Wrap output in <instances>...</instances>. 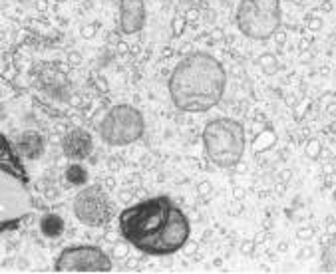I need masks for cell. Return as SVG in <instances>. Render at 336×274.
I'll return each mask as SVG.
<instances>
[{"mask_svg":"<svg viewBox=\"0 0 336 274\" xmlns=\"http://www.w3.org/2000/svg\"><path fill=\"white\" fill-rule=\"evenodd\" d=\"M40 231L44 237H50V239H58L64 233V218L56 213H46L40 218Z\"/></svg>","mask_w":336,"mask_h":274,"instance_id":"12","label":"cell"},{"mask_svg":"<svg viewBox=\"0 0 336 274\" xmlns=\"http://www.w3.org/2000/svg\"><path fill=\"white\" fill-rule=\"evenodd\" d=\"M227 88L223 64L207 52L185 56L171 72L167 90L177 109L185 114H205L213 109Z\"/></svg>","mask_w":336,"mask_h":274,"instance_id":"2","label":"cell"},{"mask_svg":"<svg viewBox=\"0 0 336 274\" xmlns=\"http://www.w3.org/2000/svg\"><path fill=\"white\" fill-rule=\"evenodd\" d=\"M14 147L26 159H40L44 153V139L38 131H22L16 137Z\"/></svg>","mask_w":336,"mask_h":274,"instance_id":"11","label":"cell"},{"mask_svg":"<svg viewBox=\"0 0 336 274\" xmlns=\"http://www.w3.org/2000/svg\"><path fill=\"white\" fill-rule=\"evenodd\" d=\"M280 0H241L235 14L237 28L251 40H269L280 26Z\"/></svg>","mask_w":336,"mask_h":274,"instance_id":"5","label":"cell"},{"mask_svg":"<svg viewBox=\"0 0 336 274\" xmlns=\"http://www.w3.org/2000/svg\"><path fill=\"white\" fill-rule=\"evenodd\" d=\"M189 233V218L167 197L146 199L120 214V235L146 254H173L187 244Z\"/></svg>","mask_w":336,"mask_h":274,"instance_id":"1","label":"cell"},{"mask_svg":"<svg viewBox=\"0 0 336 274\" xmlns=\"http://www.w3.org/2000/svg\"><path fill=\"white\" fill-rule=\"evenodd\" d=\"M201 137L209 161L221 169H233L245 153V127L237 120H211Z\"/></svg>","mask_w":336,"mask_h":274,"instance_id":"4","label":"cell"},{"mask_svg":"<svg viewBox=\"0 0 336 274\" xmlns=\"http://www.w3.org/2000/svg\"><path fill=\"white\" fill-rule=\"evenodd\" d=\"M143 131H146V120L139 109L129 103L114 105L100 123V137L114 147H123L141 139Z\"/></svg>","mask_w":336,"mask_h":274,"instance_id":"6","label":"cell"},{"mask_svg":"<svg viewBox=\"0 0 336 274\" xmlns=\"http://www.w3.org/2000/svg\"><path fill=\"white\" fill-rule=\"evenodd\" d=\"M181 24H183V20H181V18H177V20H175V36H179V34H181Z\"/></svg>","mask_w":336,"mask_h":274,"instance_id":"15","label":"cell"},{"mask_svg":"<svg viewBox=\"0 0 336 274\" xmlns=\"http://www.w3.org/2000/svg\"><path fill=\"white\" fill-rule=\"evenodd\" d=\"M72 62L74 64H80V56H78V54H74V56H72Z\"/></svg>","mask_w":336,"mask_h":274,"instance_id":"17","label":"cell"},{"mask_svg":"<svg viewBox=\"0 0 336 274\" xmlns=\"http://www.w3.org/2000/svg\"><path fill=\"white\" fill-rule=\"evenodd\" d=\"M74 214L76 218L92 229L106 227L114 218V203L110 201L106 189L102 185L84 187L74 197Z\"/></svg>","mask_w":336,"mask_h":274,"instance_id":"7","label":"cell"},{"mask_svg":"<svg viewBox=\"0 0 336 274\" xmlns=\"http://www.w3.org/2000/svg\"><path fill=\"white\" fill-rule=\"evenodd\" d=\"M30 177L14 143L0 133V235L20 227L32 214Z\"/></svg>","mask_w":336,"mask_h":274,"instance_id":"3","label":"cell"},{"mask_svg":"<svg viewBox=\"0 0 336 274\" xmlns=\"http://www.w3.org/2000/svg\"><path fill=\"white\" fill-rule=\"evenodd\" d=\"M36 6H38V10H46L48 2H46V0H38V2H36Z\"/></svg>","mask_w":336,"mask_h":274,"instance_id":"16","label":"cell"},{"mask_svg":"<svg viewBox=\"0 0 336 274\" xmlns=\"http://www.w3.org/2000/svg\"><path fill=\"white\" fill-rule=\"evenodd\" d=\"M120 2V30L127 36L137 34L146 24V2L143 0H118Z\"/></svg>","mask_w":336,"mask_h":274,"instance_id":"9","label":"cell"},{"mask_svg":"<svg viewBox=\"0 0 336 274\" xmlns=\"http://www.w3.org/2000/svg\"><path fill=\"white\" fill-rule=\"evenodd\" d=\"M112 256L93 244H78L64 248L54 264L56 272H110Z\"/></svg>","mask_w":336,"mask_h":274,"instance_id":"8","label":"cell"},{"mask_svg":"<svg viewBox=\"0 0 336 274\" xmlns=\"http://www.w3.org/2000/svg\"><path fill=\"white\" fill-rule=\"evenodd\" d=\"M64 177H66L68 185H84V183H88V171L82 165H78V163H74V165H70L66 169Z\"/></svg>","mask_w":336,"mask_h":274,"instance_id":"13","label":"cell"},{"mask_svg":"<svg viewBox=\"0 0 336 274\" xmlns=\"http://www.w3.org/2000/svg\"><path fill=\"white\" fill-rule=\"evenodd\" d=\"M93 34H95V26H93V24H90V26H88V24H86V26H82V36H84V38H92Z\"/></svg>","mask_w":336,"mask_h":274,"instance_id":"14","label":"cell"},{"mask_svg":"<svg viewBox=\"0 0 336 274\" xmlns=\"http://www.w3.org/2000/svg\"><path fill=\"white\" fill-rule=\"evenodd\" d=\"M93 149V141H92V135L82 129V127H74L70 129L64 139H62V151L68 159H74V161H82L86 157H90Z\"/></svg>","mask_w":336,"mask_h":274,"instance_id":"10","label":"cell"}]
</instances>
